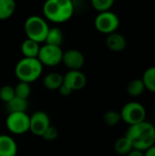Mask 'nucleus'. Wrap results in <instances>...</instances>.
Segmentation results:
<instances>
[{
  "instance_id": "dca6fc26",
  "label": "nucleus",
  "mask_w": 155,
  "mask_h": 156,
  "mask_svg": "<svg viewBox=\"0 0 155 156\" xmlns=\"http://www.w3.org/2000/svg\"><path fill=\"white\" fill-rule=\"evenodd\" d=\"M39 43L26 38L21 45V52L24 58H37L39 52Z\"/></svg>"
},
{
  "instance_id": "9d476101",
  "label": "nucleus",
  "mask_w": 155,
  "mask_h": 156,
  "mask_svg": "<svg viewBox=\"0 0 155 156\" xmlns=\"http://www.w3.org/2000/svg\"><path fill=\"white\" fill-rule=\"evenodd\" d=\"M62 63L69 70H79L85 63V58L79 50L69 49L63 52Z\"/></svg>"
},
{
  "instance_id": "c85d7f7f",
  "label": "nucleus",
  "mask_w": 155,
  "mask_h": 156,
  "mask_svg": "<svg viewBox=\"0 0 155 156\" xmlns=\"http://www.w3.org/2000/svg\"><path fill=\"white\" fill-rule=\"evenodd\" d=\"M144 156H155V144L144 152Z\"/></svg>"
},
{
  "instance_id": "423d86ee",
  "label": "nucleus",
  "mask_w": 155,
  "mask_h": 156,
  "mask_svg": "<svg viewBox=\"0 0 155 156\" xmlns=\"http://www.w3.org/2000/svg\"><path fill=\"white\" fill-rule=\"evenodd\" d=\"M94 26L99 32L109 35L116 32L120 26V18L115 13L110 10L100 12L95 17Z\"/></svg>"
},
{
  "instance_id": "a878e982",
  "label": "nucleus",
  "mask_w": 155,
  "mask_h": 156,
  "mask_svg": "<svg viewBox=\"0 0 155 156\" xmlns=\"http://www.w3.org/2000/svg\"><path fill=\"white\" fill-rule=\"evenodd\" d=\"M58 136V130L57 129V127L53 126V125H49L48 127V129L44 132V133L42 134V138L45 139L46 141L48 142H52L54 140H56Z\"/></svg>"
},
{
  "instance_id": "2eb2a0df",
  "label": "nucleus",
  "mask_w": 155,
  "mask_h": 156,
  "mask_svg": "<svg viewBox=\"0 0 155 156\" xmlns=\"http://www.w3.org/2000/svg\"><path fill=\"white\" fill-rule=\"evenodd\" d=\"M63 84V76L58 72H50L47 74L43 80V85L49 90H57Z\"/></svg>"
},
{
  "instance_id": "1a4fd4ad",
  "label": "nucleus",
  "mask_w": 155,
  "mask_h": 156,
  "mask_svg": "<svg viewBox=\"0 0 155 156\" xmlns=\"http://www.w3.org/2000/svg\"><path fill=\"white\" fill-rule=\"evenodd\" d=\"M50 124V118L46 112L37 111L30 116L29 131L36 136L41 137Z\"/></svg>"
},
{
  "instance_id": "b1692460",
  "label": "nucleus",
  "mask_w": 155,
  "mask_h": 156,
  "mask_svg": "<svg viewBox=\"0 0 155 156\" xmlns=\"http://www.w3.org/2000/svg\"><path fill=\"white\" fill-rule=\"evenodd\" d=\"M114 2L115 0H91V5L100 13L109 11L113 5Z\"/></svg>"
},
{
  "instance_id": "f257e3e1",
  "label": "nucleus",
  "mask_w": 155,
  "mask_h": 156,
  "mask_svg": "<svg viewBox=\"0 0 155 156\" xmlns=\"http://www.w3.org/2000/svg\"><path fill=\"white\" fill-rule=\"evenodd\" d=\"M125 136L131 141L134 149L145 152L155 144V126L146 121L130 125Z\"/></svg>"
},
{
  "instance_id": "5701e85b",
  "label": "nucleus",
  "mask_w": 155,
  "mask_h": 156,
  "mask_svg": "<svg viewBox=\"0 0 155 156\" xmlns=\"http://www.w3.org/2000/svg\"><path fill=\"white\" fill-rule=\"evenodd\" d=\"M122 121V117H121V113L111 110L105 112V114L103 115V122L107 126L112 127L117 125L120 122Z\"/></svg>"
},
{
  "instance_id": "393cba45",
  "label": "nucleus",
  "mask_w": 155,
  "mask_h": 156,
  "mask_svg": "<svg viewBox=\"0 0 155 156\" xmlns=\"http://www.w3.org/2000/svg\"><path fill=\"white\" fill-rule=\"evenodd\" d=\"M15 90L10 85H5L0 88V100L6 103L15 97Z\"/></svg>"
},
{
  "instance_id": "412c9836",
  "label": "nucleus",
  "mask_w": 155,
  "mask_h": 156,
  "mask_svg": "<svg viewBox=\"0 0 155 156\" xmlns=\"http://www.w3.org/2000/svg\"><path fill=\"white\" fill-rule=\"evenodd\" d=\"M145 90L144 84L142 79H134L131 80L127 86V92L132 97H139Z\"/></svg>"
},
{
  "instance_id": "9b49d317",
  "label": "nucleus",
  "mask_w": 155,
  "mask_h": 156,
  "mask_svg": "<svg viewBox=\"0 0 155 156\" xmlns=\"http://www.w3.org/2000/svg\"><path fill=\"white\" fill-rule=\"evenodd\" d=\"M63 83L72 91L83 89L87 84V78L80 70H69L63 76Z\"/></svg>"
},
{
  "instance_id": "f8f14e48",
  "label": "nucleus",
  "mask_w": 155,
  "mask_h": 156,
  "mask_svg": "<svg viewBox=\"0 0 155 156\" xmlns=\"http://www.w3.org/2000/svg\"><path fill=\"white\" fill-rule=\"evenodd\" d=\"M17 144L7 134H0V156H16Z\"/></svg>"
},
{
  "instance_id": "6e6552de",
  "label": "nucleus",
  "mask_w": 155,
  "mask_h": 156,
  "mask_svg": "<svg viewBox=\"0 0 155 156\" xmlns=\"http://www.w3.org/2000/svg\"><path fill=\"white\" fill-rule=\"evenodd\" d=\"M63 51L60 47L45 44L39 48L37 59L43 66L55 67L62 62Z\"/></svg>"
},
{
  "instance_id": "f3484780",
  "label": "nucleus",
  "mask_w": 155,
  "mask_h": 156,
  "mask_svg": "<svg viewBox=\"0 0 155 156\" xmlns=\"http://www.w3.org/2000/svg\"><path fill=\"white\" fill-rule=\"evenodd\" d=\"M63 39H64L63 32L59 27H49L45 39V44L60 47L63 42Z\"/></svg>"
},
{
  "instance_id": "bb28decb",
  "label": "nucleus",
  "mask_w": 155,
  "mask_h": 156,
  "mask_svg": "<svg viewBox=\"0 0 155 156\" xmlns=\"http://www.w3.org/2000/svg\"><path fill=\"white\" fill-rule=\"evenodd\" d=\"M58 90L59 93H60L61 95H63V96H69V95H70V94L72 93V90H71L68 86H66L64 83L59 87V89H58Z\"/></svg>"
},
{
  "instance_id": "ddd939ff",
  "label": "nucleus",
  "mask_w": 155,
  "mask_h": 156,
  "mask_svg": "<svg viewBox=\"0 0 155 156\" xmlns=\"http://www.w3.org/2000/svg\"><path fill=\"white\" fill-rule=\"evenodd\" d=\"M106 46L110 50L113 52H121L125 49L127 41L122 34L113 32L108 35L106 38Z\"/></svg>"
},
{
  "instance_id": "6ab92c4d",
  "label": "nucleus",
  "mask_w": 155,
  "mask_h": 156,
  "mask_svg": "<svg viewBox=\"0 0 155 156\" xmlns=\"http://www.w3.org/2000/svg\"><path fill=\"white\" fill-rule=\"evenodd\" d=\"M133 149L131 141L124 135L119 138L114 144V151L120 155H127Z\"/></svg>"
},
{
  "instance_id": "aec40b11",
  "label": "nucleus",
  "mask_w": 155,
  "mask_h": 156,
  "mask_svg": "<svg viewBox=\"0 0 155 156\" xmlns=\"http://www.w3.org/2000/svg\"><path fill=\"white\" fill-rule=\"evenodd\" d=\"M142 80L144 84L145 90L155 93V66L148 68L143 72Z\"/></svg>"
},
{
  "instance_id": "39448f33",
  "label": "nucleus",
  "mask_w": 155,
  "mask_h": 156,
  "mask_svg": "<svg viewBox=\"0 0 155 156\" xmlns=\"http://www.w3.org/2000/svg\"><path fill=\"white\" fill-rule=\"evenodd\" d=\"M122 121L127 124L133 125L145 121L146 110L144 106L138 101H130L126 103L121 111Z\"/></svg>"
},
{
  "instance_id": "7ed1b4c3",
  "label": "nucleus",
  "mask_w": 155,
  "mask_h": 156,
  "mask_svg": "<svg viewBox=\"0 0 155 156\" xmlns=\"http://www.w3.org/2000/svg\"><path fill=\"white\" fill-rule=\"evenodd\" d=\"M43 65L37 58H23L16 65L15 74L19 81L31 83L42 74Z\"/></svg>"
},
{
  "instance_id": "4be33fe9",
  "label": "nucleus",
  "mask_w": 155,
  "mask_h": 156,
  "mask_svg": "<svg viewBox=\"0 0 155 156\" xmlns=\"http://www.w3.org/2000/svg\"><path fill=\"white\" fill-rule=\"evenodd\" d=\"M15 90V95L18 98L27 100V98L31 94V86L27 82L19 81L16 86L14 88Z\"/></svg>"
},
{
  "instance_id": "cd10ccee",
  "label": "nucleus",
  "mask_w": 155,
  "mask_h": 156,
  "mask_svg": "<svg viewBox=\"0 0 155 156\" xmlns=\"http://www.w3.org/2000/svg\"><path fill=\"white\" fill-rule=\"evenodd\" d=\"M126 156H144V152L133 148Z\"/></svg>"
},
{
  "instance_id": "f03ea898",
  "label": "nucleus",
  "mask_w": 155,
  "mask_h": 156,
  "mask_svg": "<svg viewBox=\"0 0 155 156\" xmlns=\"http://www.w3.org/2000/svg\"><path fill=\"white\" fill-rule=\"evenodd\" d=\"M45 17L54 23H64L71 18L74 14L72 0H46L43 5Z\"/></svg>"
},
{
  "instance_id": "0eeeda50",
  "label": "nucleus",
  "mask_w": 155,
  "mask_h": 156,
  "mask_svg": "<svg viewBox=\"0 0 155 156\" xmlns=\"http://www.w3.org/2000/svg\"><path fill=\"white\" fill-rule=\"evenodd\" d=\"M30 116L26 112L8 113L5 120L7 130L14 134L20 135L29 131Z\"/></svg>"
},
{
  "instance_id": "a211bd4d",
  "label": "nucleus",
  "mask_w": 155,
  "mask_h": 156,
  "mask_svg": "<svg viewBox=\"0 0 155 156\" xmlns=\"http://www.w3.org/2000/svg\"><path fill=\"white\" fill-rule=\"evenodd\" d=\"M16 11L15 0H0V20H5Z\"/></svg>"
},
{
  "instance_id": "20e7f679",
  "label": "nucleus",
  "mask_w": 155,
  "mask_h": 156,
  "mask_svg": "<svg viewBox=\"0 0 155 156\" xmlns=\"http://www.w3.org/2000/svg\"><path fill=\"white\" fill-rule=\"evenodd\" d=\"M24 28L28 39L40 44L45 42L49 27L43 17L34 15L26 18Z\"/></svg>"
},
{
  "instance_id": "4468645a",
  "label": "nucleus",
  "mask_w": 155,
  "mask_h": 156,
  "mask_svg": "<svg viewBox=\"0 0 155 156\" xmlns=\"http://www.w3.org/2000/svg\"><path fill=\"white\" fill-rule=\"evenodd\" d=\"M5 108L8 113L12 112H26L28 108L27 100L15 96L11 101L5 103Z\"/></svg>"
}]
</instances>
